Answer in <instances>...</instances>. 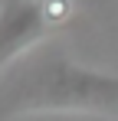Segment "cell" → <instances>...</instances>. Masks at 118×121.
<instances>
[{"instance_id":"cell-2","label":"cell","mask_w":118,"mask_h":121,"mask_svg":"<svg viewBox=\"0 0 118 121\" xmlns=\"http://www.w3.org/2000/svg\"><path fill=\"white\" fill-rule=\"evenodd\" d=\"M49 33V23L43 20V10H39V0L33 3H23L17 7L3 26H0V72L10 59H17L20 52H26L33 43H39Z\"/></svg>"},{"instance_id":"cell-1","label":"cell","mask_w":118,"mask_h":121,"mask_svg":"<svg viewBox=\"0 0 118 121\" xmlns=\"http://www.w3.org/2000/svg\"><path fill=\"white\" fill-rule=\"evenodd\" d=\"M20 105L43 111H112L118 108V75L56 62L20 92Z\"/></svg>"},{"instance_id":"cell-3","label":"cell","mask_w":118,"mask_h":121,"mask_svg":"<svg viewBox=\"0 0 118 121\" xmlns=\"http://www.w3.org/2000/svg\"><path fill=\"white\" fill-rule=\"evenodd\" d=\"M39 10H43V20L49 23V30H59L72 17V0H39Z\"/></svg>"},{"instance_id":"cell-4","label":"cell","mask_w":118,"mask_h":121,"mask_svg":"<svg viewBox=\"0 0 118 121\" xmlns=\"http://www.w3.org/2000/svg\"><path fill=\"white\" fill-rule=\"evenodd\" d=\"M0 10H3V0H0Z\"/></svg>"}]
</instances>
